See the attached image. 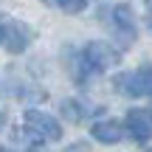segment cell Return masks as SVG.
Instances as JSON below:
<instances>
[{"mask_svg":"<svg viewBox=\"0 0 152 152\" xmlns=\"http://www.w3.org/2000/svg\"><path fill=\"white\" fill-rule=\"evenodd\" d=\"M79 56H82V62L87 65V71H90L93 76L110 71V68H115L121 62V51L115 48V45L104 42V39H93V42H87L85 48L79 51Z\"/></svg>","mask_w":152,"mask_h":152,"instance_id":"obj_1","label":"cell"},{"mask_svg":"<svg viewBox=\"0 0 152 152\" xmlns=\"http://www.w3.org/2000/svg\"><path fill=\"white\" fill-rule=\"evenodd\" d=\"M31 39H34V31L26 23H20L11 14H3V11H0V45H3L9 54H23V51L31 45Z\"/></svg>","mask_w":152,"mask_h":152,"instance_id":"obj_2","label":"cell"},{"mask_svg":"<svg viewBox=\"0 0 152 152\" xmlns=\"http://www.w3.org/2000/svg\"><path fill=\"white\" fill-rule=\"evenodd\" d=\"M115 90L132 99H152V68L144 65L132 73L115 76Z\"/></svg>","mask_w":152,"mask_h":152,"instance_id":"obj_3","label":"cell"},{"mask_svg":"<svg viewBox=\"0 0 152 152\" xmlns=\"http://www.w3.org/2000/svg\"><path fill=\"white\" fill-rule=\"evenodd\" d=\"M26 130L34 132L39 141H59L62 138V124L42 110H26Z\"/></svg>","mask_w":152,"mask_h":152,"instance_id":"obj_4","label":"cell"},{"mask_svg":"<svg viewBox=\"0 0 152 152\" xmlns=\"http://www.w3.org/2000/svg\"><path fill=\"white\" fill-rule=\"evenodd\" d=\"M127 132H130L132 141L147 144L152 138V110L132 107L130 113H127Z\"/></svg>","mask_w":152,"mask_h":152,"instance_id":"obj_5","label":"cell"},{"mask_svg":"<svg viewBox=\"0 0 152 152\" xmlns=\"http://www.w3.org/2000/svg\"><path fill=\"white\" fill-rule=\"evenodd\" d=\"M110 20H113V28H115V34L121 37V42H132L135 39V11H132V6H127V3H118V6H113V11H110Z\"/></svg>","mask_w":152,"mask_h":152,"instance_id":"obj_6","label":"cell"},{"mask_svg":"<svg viewBox=\"0 0 152 152\" xmlns=\"http://www.w3.org/2000/svg\"><path fill=\"white\" fill-rule=\"evenodd\" d=\"M96 113H102V107L85 102V99H65V102H62V115H65L68 121H73V124H82V121H87Z\"/></svg>","mask_w":152,"mask_h":152,"instance_id":"obj_7","label":"cell"},{"mask_svg":"<svg viewBox=\"0 0 152 152\" xmlns=\"http://www.w3.org/2000/svg\"><path fill=\"white\" fill-rule=\"evenodd\" d=\"M90 135L96 138L99 144H118L121 138H124V127L115 118H104V121H96V124L90 127Z\"/></svg>","mask_w":152,"mask_h":152,"instance_id":"obj_8","label":"cell"},{"mask_svg":"<svg viewBox=\"0 0 152 152\" xmlns=\"http://www.w3.org/2000/svg\"><path fill=\"white\" fill-rule=\"evenodd\" d=\"M56 9H62L65 14H79V11L87 9V0H51Z\"/></svg>","mask_w":152,"mask_h":152,"instance_id":"obj_9","label":"cell"},{"mask_svg":"<svg viewBox=\"0 0 152 152\" xmlns=\"http://www.w3.org/2000/svg\"><path fill=\"white\" fill-rule=\"evenodd\" d=\"M26 152H45V149H42V144H34V147H28Z\"/></svg>","mask_w":152,"mask_h":152,"instance_id":"obj_10","label":"cell"},{"mask_svg":"<svg viewBox=\"0 0 152 152\" xmlns=\"http://www.w3.org/2000/svg\"><path fill=\"white\" fill-rule=\"evenodd\" d=\"M3 124H6V113L0 110V130H3Z\"/></svg>","mask_w":152,"mask_h":152,"instance_id":"obj_11","label":"cell"},{"mask_svg":"<svg viewBox=\"0 0 152 152\" xmlns=\"http://www.w3.org/2000/svg\"><path fill=\"white\" fill-rule=\"evenodd\" d=\"M0 152H11V149H9V147H0Z\"/></svg>","mask_w":152,"mask_h":152,"instance_id":"obj_12","label":"cell"},{"mask_svg":"<svg viewBox=\"0 0 152 152\" xmlns=\"http://www.w3.org/2000/svg\"><path fill=\"white\" fill-rule=\"evenodd\" d=\"M147 9H149V11H152V0H147Z\"/></svg>","mask_w":152,"mask_h":152,"instance_id":"obj_13","label":"cell"},{"mask_svg":"<svg viewBox=\"0 0 152 152\" xmlns=\"http://www.w3.org/2000/svg\"><path fill=\"white\" fill-rule=\"evenodd\" d=\"M149 31H152V20H149Z\"/></svg>","mask_w":152,"mask_h":152,"instance_id":"obj_14","label":"cell"},{"mask_svg":"<svg viewBox=\"0 0 152 152\" xmlns=\"http://www.w3.org/2000/svg\"><path fill=\"white\" fill-rule=\"evenodd\" d=\"M147 152H152V149H147Z\"/></svg>","mask_w":152,"mask_h":152,"instance_id":"obj_15","label":"cell"}]
</instances>
